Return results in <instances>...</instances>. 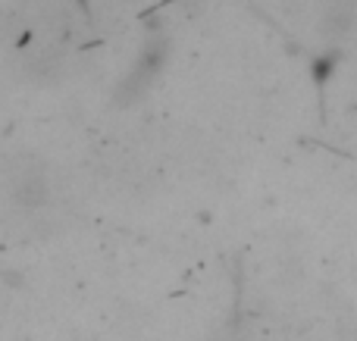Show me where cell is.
<instances>
[{"mask_svg":"<svg viewBox=\"0 0 357 341\" xmlns=\"http://www.w3.org/2000/svg\"><path fill=\"white\" fill-rule=\"evenodd\" d=\"M160 44H148V47H144V54H142V60H138V66L132 69V75L129 79L123 81V97H135L138 91H142L144 85H148L151 81V75H154V69H157V63H160Z\"/></svg>","mask_w":357,"mask_h":341,"instance_id":"cell-1","label":"cell"},{"mask_svg":"<svg viewBox=\"0 0 357 341\" xmlns=\"http://www.w3.org/2000/svg\"><path fill=\"white\" fill-rule=\"evenodd\" d=\"M25 72H29L31 79H54V75L60 72V56H56V50H50V47L31 50L29 60H25Z\"/></svg>","mask_w":357,"mask_h":341,"instance_id":"cell-2","label":"cell"},{"mask_svg":"<svg viewBox=\"0 0 357 341\" xmlns=\"http://www.w3.org/2000/svg\"><path fill=\"white\" fill-rule=\"evenodd\" d=\"M16 200L22 207H35L44 200V179L41 173H22L16 179Z\"/></svg>","mask_w":357,"mask_h":341,"instance_id":"cell-3","label":"cell"},{"mask_svg":"<svg viewBox=\"0 0 357 341\" xmlns=\"http://www.w3.org/2000/svg\"><path fill=\"white\" fill-rule=\"evenodd\" d=\"M82 3H85V0H82Z\"/></svg>","mask_w":357,"mask_h":341,"instance_id":"cell-4","label":"cell"}]
</instances>
